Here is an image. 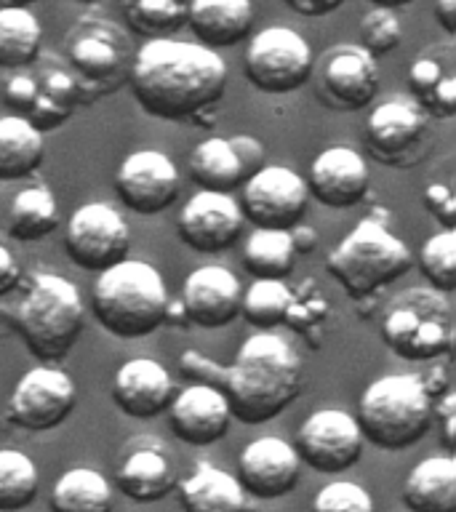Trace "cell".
<instances>
[{"instance_id":"1","label":"cell","mask_w":456,"mask_h":512,"mask_svg":"<svg viewBox=\"0 0 456 512\" xmlns=\"http://www.w3.org/2000/svg\"><path fill=\"white\" fill-rule=\"evenodd\" d=\"M179 366L192 382L219 387L230 400L232 416L243 424L270 422L302 392V358L286 336L270 328L248 336L230 366H219L198 350H184Z\"/></svg>"},{"instance_id":"2","label":"cell","mask_w":456,"mask_h":512,"mask_svg":"<svg viewBox=\"0 0 456 512\" xmlns=\"http://www.w3.org/2000/svg\"><path fill=\"white\" fill-rule=\"evenodd\" d=\"M128 86L152 118H198L227 91V62L203 43L150 38L134 54Z\"/></svg>"},{"instance_id":"3","label":"cell","mask_w":456,"mask_h":512,"mask_svg":"<svg viewBox=\"0 0 456 512\" xmlns=\"http://www.w3.org/2000/svg\"><path fill=\"white\" fill-rule=\"evenodd\" d=\"M168 291L152 264L120 259L99 272L94 315L118 339H142L166 323Z\"/></svg>"},{"instance_id":"4","label":"cell","mask_w":456,"mask_h":512,"mask_svg":"<svg viewBox=\"0 0 456 512\" xmlns=\"http://www.w3.org/2000/svg\"><path fill=\"white\" fill-rule=\"evenodd\" d=\"M83 320V296L59 272H35L14 312L16 331L22 334L27 350L43 363H56L75 347Z\"/></svg>"},{"instance_id":"5","label":"cell","mask_w":456,"mask_h":512,"mask_svg":"<svg viewBox=\"0 0 456 512\" xmlns=\"http://www.w3.org/2000/svg\"><path fill=\"white\" fill-rule=\"evenodd\" d=\"M363 438L382 451H403L424 438L432 422V392L419 374H387L360 395Z\"/></svg>"},{"instance_id":"6","label":"cell","mask_w":456,"mask_h":512,"mask_svg":"<svg viewBox=\"0 0 456 512\" xmlns=\"http://www.w3.org/2000/svg\"><path fill=\"white\" fill-rule=\"evenodd\" d=\"M414 267V254L395 232L379 219H363L331 251L326 270L352 296L376 294Z\"/></svg>"},{"instance_id":"7","label":"cell","mask_w":456,"mask_h":512,"mask_svg":"<svg viewBox=\"0 0 456 512\" xmlns=\"http://www.w3.org/2000/svg\"><path fill=\"white\" fill-rule=\"evenodd\" d=\"M64 62L83 102L102 99L128 83L134 48L126 30L102 14L80 16L64 35Z\"/></svg>"},{"instance_id":"8","label":"cell","mask_w":456,"mask_h":512,"mask_svg":"<svg viewBox=\"0 0 456 512\" xmlns=\"http://www.w3.org/2000/svg\"><path fill=\"white\" fill-rule=\"evenodd\" d=\"M382 339L398 358L411 363L448 355L454 344V315L446 291L416 286L392 296L382 315Z\"/></svg>"},{"instance_id":"9","label":"cell","mask_w":456,"mask_h":512,"mask_svg":"<svg viewBox=\"0 0 456 512\" xmlns=\"http://www.w3.org/2000/svg\"><path fill=\"white\" fill-rule=\"evenodd\" d=\"M310 43L291 27L256 32L246 48V78L264 94H291L307 86L312 75Z\"/></svg>"},{"instance_id":"10","label":"cell","mask_w":456,"mask_h":512,"mask_svg":"<svg viewBox=\"0 0 456 512\" xmlns=\"http://www.w3.org/2000/svg\"><path fill=\"white\" fill-rule=\"evenodd\" d=\"M310 80L328 110L358 112L379 94V64L363 46L339 43L312 62Z\"/></svg>"},{"instance_id":"11","label":"cell","mask_w":456,"mask_h":512,"mask_svg":"<svg viewBox=\"0 0 456 512\" xmlns=\"http://www.w3.org/2000/svg\"><path fill=\"white\" fill-rule=\"evenodd\" d=\"M78 387L62 368L35 366L16 382L8 398V422L30 432L56 430L75 411Z\"/></svg>"},{"instance_id":"12","label":"cell","mask_w":456,"mask_h":512,"mask_svg":"<svg viewBox=\"0 0 456 512\" xmlns=\"http://www.w3.org/2000/svg\"><path fill=\"white\" fill-rule=\"evenodd\" d=\"M358 419L342 408H318L296 430V454L310 470L336 475L350 470L363 454Z\"/></svg>"},{"instance_id":"13","label":"cell","mask_w":456,"mask_h":512,"mask_svg":"<svg viewBox=\"0 0 456 512\" xmlns=\"http://www.w3.org/2000/svg\"><path fill=\"white\" fill-rule=\"evenodd\" d=\"M64 248L78 267L102 272L104 267L126 259L131 230L123 214H118L110 203H86L67 222Z\"/></svg>"},{"instance_id":"14","label":"cell","mask_w":456,"mask_h":512,"mask_svg":"<svg viewBox=\"0 0 456 512\" xmlns=\"http://www.w3.org/2000/svg\"><path fill=\"white\" fill-rule=\"evenodd\" d=\"M430 115L414 96H390L371 110L366 120V144L371 155L387 166H406L424 147Z\"/></svg>"},{"instance_id":"15","label":"cell","mask_w":456,"mask_h":512,"mask_svg":"<svg viewBox=\"0 0 456 512\" xmlns=\"http://www.w3.org/2000/svg\"><path fill=\"white\" fill-rule=\"evenodd\" d=\"M310 190L302 176L288 166L256 168L243 184V216L254 227L291 230L307 211Z\"/></svg>"},{"instance_id":"16","label":"cell","mask_w":456,"mask_h":512,"mask_svg":"<svg viewBox=\"0 0 456 512\" xmlns=\"http://www.w3.org/2000/svg\"><path fill=\"white\" fill-rule=\"evenodd\" d=\"M179 187H182L179 168L160 150L131 152L115 174L118 198L128 211L139 216H155L174 206Z\"/></svg>"},{"instance_id":"17","label":"cell","mask_w":456,"mask_h":512,"mask_svg":"<svg viewBox=\"0 0 456 512\" xmlns=\"http://www.w3.org/2000/svg\"><path fill=\"white\" fill-rule=\"evenodd\" d=\"M264 166V147L254 136H211L195 144L187 168L200 190L232 192Z\"/></svg>"},{"instance_id":"18","label":"cell","mask_w":456,"mask_h":512,"mask_svg":"<svg viewBox=\"0 0 456 512\" xmlns=\"http://www.w3.org/2000/svg\"><path fill=\"white\" fill-rule=\"evenodd\" d=\"M246 216L230 192L200 190L184 203L176 230L179 238L200 254H219L243 232Z\"/></svg>"},{"instance_id":"19","label":"cell","mask_w":456,"mask_h":512,"mask_svg":"<svg viewBox=\"0 0 456 512\" xmlns=\"http://www.w3.org/2000/svg\"><path fill=\"white\" fill-rule=\"evenodd\" d=\"M166 411L176 438L198 448L222 440L232 422L230 400L208 382H192L182 392H174Z\"/></svg>"},{"instance_id":"20","label":"cell","mask_w":456,"mask_h":512,"mask_svg":"<svg viewBox=\"0 0 456 512\" xmlns=\"http://www.w3.org/2000/svg\"><path fill=\"white\" fill-rule=\"evenodd\" d=\"M302 472L296 448L283 438L264 435L251 440L238 456V480L256 499H280L294 491Z\"/></svg>"},{"instance_id":"21","label":"cell","mask_w":456,"mask_h":512,"mask_svg":"<svg viewBox=\"0 0 456 512\" xmlns=\"http://www.w3.org/2000/svg\"><path fill=\"white\" fill-rule=\"evenodd\" d=\"M371 174L366 158L347 144H334L312 160L307 190L328 208H352L366 198Z\"/></svg>"},{"instance_id":"22","label":"cell","mask_w":456,"mask_h":512,"mask_svg":"<svg viewBox=\"0 0 456 512\" xmlns=\"http://www.w3.org/2000/svg\"><path fill=\"white\" fill-rule=\"evenodd\" d=\"M240 299H243L240 280L222 264H203L192 270L182 286L187 320L203 328L230 326L240 315Z\"/></svg>"},{"instance_id":"23","label":"cell","mask_w":456,"mask_h":512,"mask_svg":"<svg viewBox=\"0 0 456 512\" xmlns=\"http://www.w3.org/2000/svg\"><path fill=\"white\" fill-rule=\"evenodd\" d=\"M174 398V379L155 358H131L115 371L112 400L123 414L152 419L163 414Z\"/></svg>"},{"instance_id":"24","label":"cell","mask_w":456,"mask_h":512,"mask_svg":"<svg viewBox=\"0 0 456 512\" xmlns=\"http://www.w3.org/2000/svg\"><path fill=\"white\" fill-rule=\"evenodd\" d=\"M408 86L424 112L435 120L456 115V48L454 43H432L411 59Z\"/></svg>"},{"instance_id":"25","label":"cell","mask_w":456,"mask_h":512,"mask_svg":"<svg viewBox=\"0 0 456 512\" xmlns=\"http://www.w3.org/2000/svg\"><path fill=\"white\" fill-rule=\"evenodd\" d=\"M30 70L35 75V99H32L27 118L40 131H54L64 120L72 118V112L80 102L75 75L59 56L38 54V59L30 64Z\"/></svg>"},{"instance_id":"26","label":"cell","mask_w":456,"mask_h":512,"mask_svg":"<svg viewBox=\"0 0 456 512\" xmlns=\"http://www.w3.org/2000/svg\"><path fill=\"white\" fill-rule=\"evenodd\" d=\"M118 491L134 502H158L176 486V470L166 446L160 440H139L131 448L118 472H115Z\"/></svg>"},{"instance_id":"27","label":"cell","mask_w":456,"mask_h":512,"mask_svg":"<svg viewBox=\"0 0 456 512\" xmlns=\"http://www.w3.org/2000/svg\"><path fill=\"white\" fill-rule=\"evenodd\" d=\"M187 27L208 48L238 46L254 27L251 0H190Z\"/></svg>"},{"instance_id":"28","label":"cell","mask_w":456,"mask_h":512,"mask_svg":"<svg viewBox=\"0 0 456 512\" xmlns=\"http://www.w3.org/2000/svg\"><path fill=\"white\" fill-rule=\"evenodd\" d=\"M243 318L256 328H275L280 323H294L304 328L315 315H310L307 304L286 286L283 278H256L240 299Z\"/></svg>"},{"instance_id":"29","label":"cell","mask_w":456,"mask_h":512,"mask_svg":"<svg viewBox=\"0 0 456 512\" xmlns=\"http://www.w3.org/2000/svg\"><path fill=\"white\" fill-rule=\"evenodd\" d=\"M403 504L414 512H448L456 507L454 456H430L408 472Z\"/></svg>"},{"instance_id":"30","label":"cell","mask_w":456,"mask_h":512,"mask_svg":"<svg viewBox=\"0 0 456 512\" xmlns=\"http://www.w3.org/2000/svg\"><path fill=\"white\" fill-rule=\"evenodd\" d=\"M184 510L190 512H230L246 504V491L240 480L211 462H198L195 470L179 486Z\"/></svg>"},{"instance_id":"31","label":"cell","mask_w":456,"mask_h":512,"mask_svg":"<svg viewBox=\"0 0 456 512\" xmlns=\"http://www.w3.org/2000/svg\"><path fill=\"white\" fill-rule=\"evenodd\" d=\"M46 139L38 126H32L30 118L19 112L0 118V179L16 182L35 174V168L43 160Z\"/></svg>"},{"instance_id":"32","label":"cell","mask_w":456,"mask_h":512,"mask_svg":"<svg viewBox=\"0 0 456 512\" xmlns=\"http://www.w3.org/2000/svg\"><path fill=\"white\" fill-rule=\"evenodd\" d=\"M59 222V203L46 184H27L16 192L8 206V232L16 240H43L59 227Z\"/></svg>"},{"instance_id":"33","label":"cell","mask_w":456,"mask_h":512,"mask_svg":"<svg viewBox=\"0 0 456 512\" xmlns=\"http://www.w3.org/2000/svg\"><path fill=\"white\" fill-rule=\"evenodd\" d=\"M43 27L30 6H0V70H19L38 59Z\"/></svg>"},{"instance_id":"34","label":"cell","mask_w":456,"mask_h":512,"mask_svg":"<svg viewBox=\"0 0 456 512\" xmlns=\"http://www.w3.org/2000/svg\"><path fill=\"white\" fill-rule=\"evenodd\" d=\"M296 254L291 230L256 227L243 246V264L254 278H286L294 270Z\"/></svg>"},{"instance_id":"35","label":"cell","mask_w":456,"mask_h":512,"mask_svg":"<svg viewBox=\"0 0 456 512\" xmlns=\"http://www.w3.org/2000/svg\"><path fill=\"white\" fill-rule=\"evenodd\" d=\"M112 504V486L94 467H75L56 480L51 507L59 512H102Z\"/></svg>"},{"instance_id":"36","label":"cell","mask_w":456,"mask_h":512,"mask_svg":"<svg viewBox=\"0 0 456 512\" xmlns=\"http://www.w3.org/2000/svg\"><path fill=\"white\" fill-rule=\"evenodd\" d=\"M120 8L136 35L166 38L187 24L190 0H120Z\"/></svg>"},{"instance_id":"37","label":"cell","mask_w":456,"mask_h":512,"mask_svg":"<svg viewBox=\"0 0 456 512\" xmlns=\"http://www.w3.org/2000/svg\"><path fill=\"white\" fill-rule=\"evenodd\" d=\"M38 488V464L19 448H0V512L30 507Z\"/></svg>"},{"instance_id":"38","label":"cell","mask_w":456,"mask_h":512,"mask_svg":"<svg viewBox=\"0 0 456 512\" xmlns=\"http://www.w3.org/2000/svg\"><path fill=\"white\" fill-rule=\"evenodd\" d=\"M419 267L432 288L451 294L456 288V230L443 227L424 240L419 251Z\"/></svg>"},{"instance_id":"39","label":"cell","mask_w":456,"mask_h":512,"mask_svg":"<svg viewBox=\"0 0 456 512\" xmlns=\"http://www.w3.org/2000/svg\"><path fill=\"white\" fill-rule=\"evenodd\" d=\"M360 46L371 56H384L395 51L403 40V27L395 14V8L374 6L360 19Z\"/></svg>"},{"instance_id":"40","label":"cell","mask_w":456,"mask_h":512,"mask_svg":"<svg viewBox=\"0 0 456 512\" xmlns=\"http://www.w3.org/2000/svg\"><path fill=\"white\" fill-rule=\"evenodd\" d=\"M315 510L320 512H371L374 499L366 488L352 480H334L318 491Z\"/></svg>"},{"instance_id":"41","label":"cell","mask_w":456,"mask_h":512,"mask_svg":"<svg viewBox=\"0 0 456 512\" xmlns=\"http://www.w3.org/2000/svg\"><path fill=\"white\" fill-rule=\"evenodd\" d=\"M424 206L432 216H438L443 227H456V200L451 184L430 182L424 187Z\"/></svg>"},{"instance_id":"42","label":"cell","mask_w":456,"mask_h":512,"mask_svg":"<svg viewBox=\"0 0 456 512\" xmlns=\"http://www.w3.org/2000/svg\"><path fill=\"white\" fill-rule=\"evenodd\" d=\"M435 419L443 424V443L446 448H454V430H456V395L451 390L443 392V398L438 400V406H432Z\"/></svg>"},{"instance_id":"43","label":"cell","mask_w":456,"mask_h":512,"mask_svg":"<svg viewBox=\"0 0 456 512\" xmlns=\"http://www.w3.org/2000/svg\"><path fill=\"white\" fill-rule=\"evenodd\" d=\"M22 280V267L16 262L14 251L0 243V296H6L8 291H14Z\"/></svg>"},{"instance_id":"44","label":"cell","mask_w":456,"mask_h":512,"mask_svg":"<svg viewBox=\"0 0 456 512\" xmlns=\"http://www.w3.org/2000/svg\"><path fill=\"white\" fill-rule=\"evenodd\" d=\"M286 6L291 11H296L299 16H310V19H318V16H328L339 11L344 6V0H286Z\"/></svg>"},{"instance_id":"45","label":"cell","mask_w":456,"mask_h":512,"mask_svg":"<svg viewBox=\"0 0 456 512\" xmlns=\"http://www.w3.org/2000/svg\"><path fill=\"white\" fill-rule=\"evenodd\" d=\"M435 19L448 35L456 32V0H435Z\"/></svg>"},{"instance_id":"46","label":"cell","mask_w":456,"mask_h":512,"mask_svg":"<svg viewBox=\"0 0 456 512\" xmlns=\"http://www.w3.org/2000/svg\"><path fill=\"white\" fill-rule=\"evenodd\" d=\"M291 238H294L296 251H304V248H315V243H318V238H315V230H310V227H299L296 232H291Z\"/></svg>"},{"instance_id":"47","label":"cell","mask_w":456,"mask_h":512,"mask_svg":"<svg viewBox=\"0 0 456 512\" xmlns=\"http://www.w3.org/2000/svg\"><path fill=\"white\" fill-rule=\"evenodd\" d=\"M374 6H384V8H403L408 3H414V0H371Z\"/></svg>"},{"instance_id":"48","label":"cell","mask_w":456,"mask_h":512,"mask_svg":"<svg viewBox=\"0 0 456 512\" xmlns=\"http://www.w3.org/2000/svg\"><path fill=\"white\" fill-rule=\"evenodd\" d=\"M38 0H0V6H32Z\"/></svg>"},{"instance_id":"49","label":"cell","mask_w":456,"mask_h":512,"mask_svg":"<svg viewBox=\"0 0 456 512\" xmlns=\"http://www.w3.org/2000/svg\"><path fill=\"white\" fill-rule=\"evenodd\" d=\"M78 3H86V6H94V3H99V0H78Z\"/></svg>"}]
</instances>
